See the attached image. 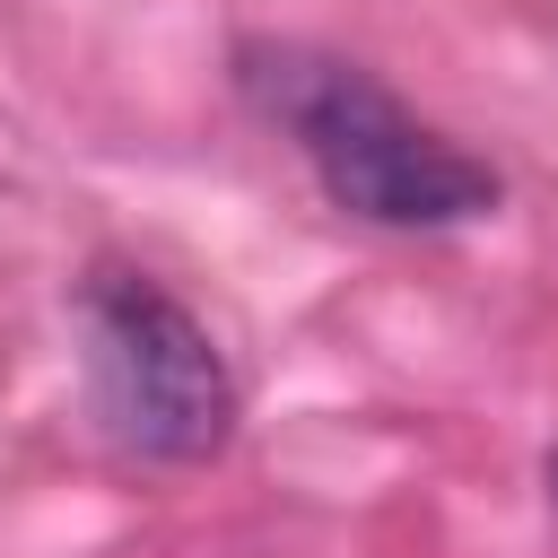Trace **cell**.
<instances>
[{"label": "cell", "mask_w": 558, "mask_h": 558, "mask_svg": "<svg viewBox=\"0 0 558 558\" xmlns=\"http://www.w3.org/2000/svg\"><path fill=\"white\" fill-rule=\"evenodd\" d=\"M253 87L296 131V148L314 157L323 192L349 218H375V227H453V218L497 209V174L471 148H453L445 131H427L366 70L314 61V52H253Z\"/></svg>", "instance_id": "1"}, {"label": "cell", "mask_w": 558, "mask_h": 558, "mask_svg": "<svg viewBox=\"0 0 558 558\" xmlns=\"http://www.w3.org/2000/svg\"><path fill=\"white\" fill-rule=\"evenodd\" d=\"M78 340H87V401L105 436L140 462H209L235 427V384L209 331L131 270H96L78 296Z\"/></svg>", "instance_id": "2"}, {"label": "cell", "mask_w": 558, "mask_h": 558, "mask_svg": "<svg viewBox=\"0 0 558 558\" xmlns=\"http://www.w3.org/2000/svg\"><path fill=\"white\" fill-rule=\"evenodd\" d=\"M549 506H558V453H549Z\"/></svg>", "instance_id": "3"}]
</instances>
